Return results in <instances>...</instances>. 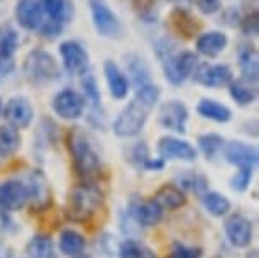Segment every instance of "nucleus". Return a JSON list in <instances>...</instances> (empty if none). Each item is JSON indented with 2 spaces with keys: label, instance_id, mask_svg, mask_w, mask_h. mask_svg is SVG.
<instances>
[{
  "label": "nucleus",
  "instance_id": "obj_11",
  "mask_svg": "<svg viewBox=\"0 0 259 258\" xmlns=\"http://www.w3.org/2000/svg\"><path fill=\"white\" fill-rule=\"evenodd\" d=\"M27 204V191L22 180H6L0 183V211L14 212Z\"/></svg>",
  "mask_w": 259,
  "mask_h": 258
},
{
  "label": "nucleus",
  "instance_id": "obj_22",
  "mask_svg": "<svg viewBox=\"0 0 259 258\" xmlns=\"http://www.w3.org/2000/svg\"><path fill=\"white\" fill-rule=\"evenodd\" d=\"M239 66L242 71V79L256 84L259 75V63H257V51L251 45H242L239 48Z\"/></svg>",
  "mask_w": 259,
  "mask_h": 258
},
{
  "label": "nucleus",
  "instance_id": "obj_36",
  "mask_svg": "<svg viewBox=\"0 0 259 258\" xmlns=\"http://www.w3.org/2000/svg\"><path fill=\"white\" fill-rule=\"evenodd\" d=\"M202 256V251L200 250H193V248H187V246H177L171 253L169 258H200Z\"/></svg>",
  "mask_w": 259,
  "mask_h": 258
},
{
  "label": "nucleus",
  "instance_id": "obj_10",
  "mask_svg": "<svg viewBox=\"0 0 259 258\" xmlns=\"http://www.w3.org/2000/svg\"><path fill=\"white\" fill-rule=\"evenodd\" d=\"M158 121L164 129L173 131V133H185L187 131V121H188L187 105L178 100L164 102L159 107Z\"/></svg>",
  "mask_w": 259,
  "mask_h": 258
},
{
  "label": "nucleus",
  "instance_id": "obj_3",
  "mask_svg": "<svg viewBox=\"0 0 259 258\" xmlns=\"http://www.w3.org/2000/svg\"><path fill=\"white\" fill-rule=\"evenodd\" d=\"M68 143H70V152L75 162L76 172L81 177H94L100 170V158L95 148L92 146L89 136L81 131V128H75L70 131L68 136Z\"/></svg>",
  "mask_w": 259,
  "mask_h": 258
},
{
  "label": "nucleus",
  "instance_id": "obj_41",
  "mask_svg": "<svg viewBox=\"0 0 259 258\" xmlns=\"http://www.w3.org/2000/svg\"><path fill=\"white\" fill-rule=\"evenodd\" d=\"M73 258H90V256H85V255H78V256H73Z\"/></svg>",
  "mask_w": 259,
  "mask_h": 258
},
{
  "label": "nucleus",
  "instance_id": "obj_17",
  "mask_svg": "<svg viewBox=\"0 0 259 258\" xmlns=\"http://www.w3.org/2000/svg\"><path fill=\"white\" fill-rule=\"evenodd\" d=\"M226 235L234 246H247L252 240V223L242 214H232L226 221Z\"/></svg>",
  "mask_w": 259,
  "mask_h": 258
},
{
  "label": "nucleus",
  "instance_id": "obj_28",
  "mask_svg": "<svg viewBox=\"0 0 259 258\" xmlns=\"http://www.w3.org/2000/svg\"><path fill=\"white\" fill-rule=\"evenodd\" d=\"M60 248L68 256H78L85 250V238L75 230H65L60 236Z\"/></svg>",
  "mask_w": 259,
  "mask_h": 258
},
{
  "label": "nucleus",
  "instance_id": "obj_35",
  "mask_svg": "<svg viewBox=\"0 0 259 258\" xmlns=\"http://www.w3.org/2000/svg\"><path fill=\"white\" fill-rule=\"evenodd\" d=\"M251 177H252V168H239L237 173L231 180V187L237 192H244L249 187Z\"/></svg>",
  "mask_w": 259,
  "mask_h": 258
},
{
  "label": "nucleus",
  "instance_id": "obj_27",
  "mask_svg": "<svg viewBox=\"0 0 259 258\" xmlns=\"http://www.w3.org/2000/svg\"><path fill=\"white\" fill-rule=\"evenodd\" d=\"M229 94L239 105H249L256 100V89L247 80H232L229 84Z\"/></svg>",
  "mask_w": 259,
  "mask_h": 258
},
{
  "label": "nucleus",
  "instance_id": "obj_9",
  "mask_svg": "<svg viewBox=\"0 0 259 258\" xmlns=\"http://www.w3.org/2000/svg\"><path fill=\"white\" fill-rule=\"evenodd\" d=\"M193 79L197 84L208 87V89H219V87L229 85L232 82V70L227 65H197L193 70Z\"/></svg>",
  "mask_w": 259,
  "mask_h": 258
},
{
  "label": "nucleus",
  "instance_id": "obj_16",
  "mask_svg": "<svg viewBox=\"0 0 259 258\" xmlns=\"http://www.w3.org/2000/svg\"><path fill=\"white\" fill-rule=\"evenodd\" d=\"M4 118L9 121V124L14 128H27L32 123L34 109L31 102L24 97H12L4 107Z\"/></svg>",
  "mask_w": 259,
  "mask_h": 258
},
{
  "label": "nucleus",
  "instance_id": "obj_1",
  "mask_svg": "<svg viewBox=\"0 0 259 258\" xmlns=\"http://www.w3.org/2000/svg\"><path fill=\"white\" fill-rule=\"evenodd\" d=\"M159 87L153 84H146L138 89V94L129 105L119 114L114 123V131L120 138H133L143 131L149 113L159 100Z\"/></svg>",
  "mask_w": 259,
  "mask_h": 258
},
{
  "label": "nucleus",
  "instance_id": "obj_30",
  "mask_svg": "<svg viewBox=\"0 0 259 258\" xmlns=\"http://www.w3.org/2000/svg\"><path fill=\"white\" fill-rule=\"evenodd\" d=\"M119 256L120 258H156V253L146 246L144 243L136 240H125L119 246Z\"/></svg>",
  "mask_w": 259,
  "mask_h": 258
},
{
  "label": "nucleus",
  "instance_id": "obj_32",
  "mask_svg": "<svg viewBox=\"0 0 259 258\" xmlns=\"http://www.w3.org/2000/svg\"><path fill=\"white\" fill-rule=\"evenodd\" d=\"M27 253L31 258H55L53 243L48 236H34L27 245Z\"/></svg>",
  "mask_w": 259,
  "mask_h": 258
},
{
  "label": "nucleus",
  "instance_id": "obj_25",
  "mask_svg": "<svg viewBox=\"0 0 259 258\" xmlns=\"http://www.w3.org/2000/svg\"><path fill=\"white\" fill-rule=\"evenodd\" d=\"M154 201L159 204V207L163 209V211L164 209L173 211V209L185 206L187 197H185V194L182 192V189H178L177 186H168V183H166V186H163L158 192H156Z\"/></svg>",
  "mask_w": 259,
  "mask_h": 258
},
{
  "label": "nucleus",
  "instance_id": "obj_38",
  "mask_svg": "<svg viewBox=\"0 0 259 258\" xmlns=\"http://www.w3.org/2000/svg\"><path fill=\"white\" fill-rule=\"evenodd\" d=\"M133 157H134V162L138 163L139 167H143V165L146 163V160L149 158L148 146H146L144 143L136 144V148H134V152H133Z\"/></svg>",
  "mask_w": 259,
  "mask_h": 258
},
{
  "label": "nucleus",
  "instance_id": "obj_20",
  "mask_svg": "<svg viewBox=\"0 0 259 258\" xmlns=\"http://www.w3.org/2000/svg\"><path fill=\"white\" fill-rule=\"evenodd\" d=\"M131 214L139 225L143 226H154L158 225L163 217V209L159 207V204L151 199V201H139L133 204L131 207Z\"/></svg>",
  "mask_w": 259,
  "mask_h": 258
},
{
  "label": "nucleus",
  "instance_id": "obj_2",
  "mask_svg": "<svg viewBox=\"0 0 259 258\" xmlns=\"http://www.w3.org/2000/svg\"><path fill=\"white\" fill-rule=\"evenodd\" d=\"M104 196L94 183H80L70 192L66 202V214L71 221L85 223L99 211Z\"/></svg>",
  "mask_w": 259,
  "mask_h": 258
},
{
  "label": "nucleus",
  "instance_id": "obj_4",
  "mask_svg": "<svg viewBox=\"0 0 259 258\" xmlns=\"http://www.w3.org/2000/svg\"><path fill=\"white\" fill-rule=\"evenodd\" d=\"M24 77L34 85L53 82L60 77V68L56 60L48 51L34 50L24 60Z\"/></svg>",
  "mask_w": 259,
  "mask_h": 258
},
{
  "label": "nucleus",
  "instance_id": "obj_15",
  "mask_svg": "<svg viewBox=\"0 0 259 258\" xmlns=\"http://www.w3.org/2000/svg\"><path fill=\"white\" fill-rule=\"evenodd\" d=\"M224 158L239 168H254L257 165V150L241 141H231L224 144Z\"/></svg>",
  "mask_w": 259,
  "mask_h": 258
},
{
  "label": "nucleus",
  "instance_id": "obj_31",
  "mask_svg": "<svg viewBox=\"0 0 259 258\" xmlns=\"http://www.w3.org/2000/svg\"><path fill=\"white\" fill-rule=\"evenodd\" d=\"M203 206L212 216L222 217L231 211V202L226 196L219 192H207L203 196Z\"/></svg>",
  "mask_w": 259,
  "mask_h": 258
},
{
  "label": "nucleus",
  "instance_id": "obj_24",
  "mask_svg": "<svg viewBox=\"0 0 259 258\" xmlns=\"http://www.w3.org/2000/svg\"><path fill=\"white\" fill-rule=\"evenodd\" d=\"M197 110L202 118L215 121V123H229L232 118V113L227 105H224V104H221V102L212 100V99L200 100Z\"/></svg>",
  "mask_w": 259,
  "mask_h": 258
},
{
  "label": "nucleus",
  "instance_id": "obj_26",
  "mask_svg": "<svg viewBox=\"0 0 259 258\" xmlns=\"http://www.w3.org/2000/svg\"><path fill=\"white\" fill-rule=\"evenodd\" d=\"M21 148V134L11 124L0 126V157L9 158Z\"/></svg>",
  "mask_w": 259,
  "mask_h": 258
},
{
  "label": "nucleus",
  "instance_id": "obj_40",
  "mask_svg": "<svg viewBox=\"0 0 259 258\" xmlns=\"http://www.w3.org/2000/svg\"><path fill=\"white\" fill-rule=\"evenodd\" d=\"M0 258H11V251L4 243H0Z\"/></svg>",
  "mask_w": 259,
  "mask_h": 258
},
{
  "label": "nucleus",
  "instance_id": "obj_39",
  "mask_svg": "<svg viewBox=\"0 0 259 258\" xmlns=\"http://www.w3.org/2000/svg\"><path fill=\"white\" fill-rule=\"evenodd\" d=\"M163 167H164V162L161 158L159 160L158 158H156V160L148 158V160H146V163L143 165V168H146V170H161Z\"/></svg>",
  "mask_w": 259,
  "mask_h": 258
},
{
  "label": "nucleus",
  "instance_id": "obj_33",
  "mask_svg": "<svg viewBox=\"0 0 259 258\" xmlns=\"http://www.w3.org/2000/svg\"><path fill=\"white\" fill-rule=\"evenodd\" d=\"M198 144H200V150L203 152V155L207 158H213L221 150L224 148V138L219 134H213V133H208V134H202L198 138Z\"/></svg>",
  "mask_w": 259,
  "mask_h": 258
},
{
  "label": "nucleus",
  "instance_id": "obj_21",
  "mask_svg": "<svg viewBox=\"0 0 259 258\" xmlns=\"http://www.w3.org/2000/svg\"><path fill=\"white\" fill-rule=\"evenodd\" d=\"M104 73H105V80L109 85L110 94L115 99H124L127 97L129 92V80L125 79V75L120 71V68L115 65L114 61H105L104 65Z\"/></svg>",
  "mask_w": 259,
  "mask_h": 258
},
{
  "label": "nucleus",
  "instance_id": "obj_14",
  "mask_svg": "<svg viewBox=\"0 0 259 258\" xmlns=\"http://www.w3.org/2000/svg\"><path fill=\"white\" fill-rule=\"evenodd\" d=\"M158 153L161 160H182V162H193L197 158V152L188 141L178 138H161L158 143Z\"/></svg>",
  "mask_w": 259,
  "mask_h": 258
},
{
  "label": "nucleus",
  "instance_id": "obj_6",
  "mask_svg": "<svg viewBox=\"0 0 259 258\" xmlns=\"http://www.w3.org/2000/svg\"><path fill=\"white\" fill-rule=\"evenodd\" d=\"M48 21L42 22L41 32L42 36L56 38L63 31V26L68 22L71 16V7L68 0H37Z\"/></svg>",
  "mask_w": 259,
  "mask_h": 258
},
{
  "label": "nucleus",
  "instance_id": "obj_8",
  "mask_svg": "<svg viewBox=\"0 0 259 258\" xmlns=\"http://www.w3.org/2000/svg\"><path fill=\"white\" fill-rule=\"evenodd\" d=\"M85 105H87L85 97L71 89L61 90L53 99V110L61 119H68V121L81 118L83 113H85Z\"/></svg>",
  "mask_w": 259,
  "mask_h": 258
},
{
  "label": "nucleus",
  "instance_id": "obj_19",
  "mask_svg": "<svg viewBox=\"0 0 259 258\" xmlns=\"http://www.w3.org/2000/svg\"><path fill=\"white\" fill-rule=\"evenodd\" d=\"M19 46V34L6 29L0 34V75H9L14 70V55Z\"/></svg>",
  "mask_w": 259,
  "mask_h": 258
},
{
  "label": "nucleus",
  "instance_id": "obj_42",
  "mask_svg": "<svg viewBox=\"0 0 259 258\" xmlns=\"http://www.w3.org/2000/svg\"><path fill=\"white\" fill-rule=\"evenodd\" d=\"M0 113H2V104H0Z\"/></svg>",
  "mask_w": 259,
  "mask_h": 258
},
{
  "label": "nucleus",
  "instance_id": "obj_12",
  "mask_svg": "<svg viewBox=\"0 0 259 258\" xmlns=\"http://www.w3.org/2000/svg\"><path fill=\"white\" fill-rule=\"evenodd\" d=\"M60 53H61V60H63V66L68 73L71 75H81V73L87 71L89 68V53L83 48L80 43L76 41H65L60 46Z\"/></svg>",
  "mask_w": 259,
  "mask_h": 258
},
{
  "label": "nucleus",
  "instance_id": "obj_34",
  "mask_svg": "<svg viewBox=\"0 0 259 258\" xmlns=\"http://www.w3.org/2000/svg\"><path fill=\"white\" fill-rule=\"evenodd\" d=\"M81 87H83V90H85L87 99L92 102V105L99 107V104H100V90H99V85H97L95 77L90 75V73H85V77H83V80H81Z\"/></svg>",
  "mask_w": 259,
  "mask_h": 258
},
{
  "label": "nucleus",
  "instance_id": "obj_7",
  "mask_svg": "<svg viewBox=\"0 0 259 258\" xmlns=\"http://www.w3.org/2000/svg\"><path fill=\"white\" fill-rule=\"evenodd\" d=\"M90 11L97 32L104 38H117L122 34V24L119 17L110 11L104 0H90Z\"/></svg>",
  "mask_w": 259,
  "mask_h": 258
},
{
  "label": "nucleus",
  "instance_id": "obj_18",
  "mask_svg": "<svg viewBox=\"0 0 259 258\" xmlns=\"http://www.w3.org/2000/svg\"><path fill=\"white\" fill-rule=\"evenodd\" d=\"M16 17L17 22L27 31L41 29L42 22H45V14H42V9L37 0H19L16 7Z\"/></svg>",
  "mask_w": 259,
  "mask_h": 258
},
{
  "label": "nucleus",
  "instance_id": "obj_37",
  "mask_svg": "<svg viewBox=\"0 0 259 258\" xmlns=\"http://www.w3.org/2000/svg\"><path fill=\"white\" fill-rule=\"evenodd\" d=\"M222 0H197V6L203 14H215L221 9Z\"/></svg>",
  "mask_w": 259,
  "mask_h": 258
},
{
  "label": "nucleus",
  "instance_id": "obj_29",
  "mask_svg": "<svg viewBox=\"0 0 259 258\" xmlns=\"http://www.w3.org/2000/svg\"><path fill=\"white\" fill-rule=\"evenodd\" d=\"M125 60H127V70H129V75H133L136 89H141L143 85L149 84V70L143 58H139L138 55H131Z\"/></svg>",
  "mask_w": 259,
  "mask_h": 258
},
{
  "label": "nucleus",
  "instance_id": "obj_5",
  "mask_svg": "<svg viewBox=\"0 0 259 258\" xmlns=\"http://www.w3.org/2000/svg\"><path fill=\"white\" fill-rule=\"evenodd\" d=\"M159 56L163 60V70L166 80L173 85H182L198 65V58L192 51L175 53L169 48V50H164V55Z\"/></svg>",
  "mask_w": 259,
  "mask_h": 258
},
{
  "label": "nucleus",
  "instance_id": "obj_23",
  "mask_svg": "<svg viewBox=\"0 0 259 258\" xmlns=\"http://www.w3.org/2000/svg\"><path fill=\"white\" fill-rule=\"evenodd\" d=\"M227 43L229 40L224 32H219V31L205 32L197 40V50L198 53H202L205 56L213 58V56L221 55V53L226 50Z\"/></svg>",
  "mask_w": 259,
  "mask_h": 258
},
{
  "label": "nucleus",
  "instance_id": "obj_13",
  "mask_svg": "<svg viewBox=\"0 0 259 258\" xmlns=\"http://www.w3.org/2000/svg\"><path fill=\"white\" fill-rule=\"evenodd\" d=\"M27 191V202L31 204L34 211H42L50 206L51 194L48 187V180L41 172H32L27 175V180L24 182Z\"/></svg>",
  "mask_w": 259,
  "mask_h": 258
}]
</instances>
